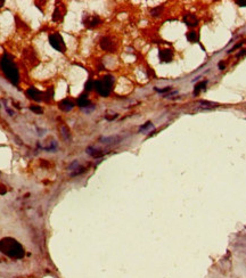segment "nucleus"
<instances>
[{
	"mask_svg": "<svg viewBox=\"0 0 246 278\" xmlns=\"http://www.w3.org/2000/svg\"><path fill=\"white\" fill-rule=\"evenodd\" d=\"M31 109H32L33 112H38V113H41V112H42V109L39 108V107H37V106H34V107L32 106V107H31Z\"/></svg>",
	"mask_w": 246,
	"mask_h": 278,
	"instance_id": "obj_13",
	"label": "nucleus"
},
{
	"mask_svg": "<svg viewBox=\"0 0 246 278\" xmlns=\"http://www.w3.org/2000/svg\"><path fill=\"white\" fill-rule=\"evenodd\" d=\"M187 39L189 40V41H191V42H195V41H197V33L194 32V31H191V32H189L188 34H187Z\"/></svg>",
	"mask_w": 246,
	"mask_h": 278,
	"instance_id": "obj_11",
	"label": "nucleus"
},
{
	"mask_svg": "<svg viewBox=\"0 0 246 278\" xmlns=\"http://www.w3.org/2000/svg\"><path fill=\"white\" fill-rule=\"evenodd\" d=\"M206 83H208V82L204 81V82H201V83L196 84V86H195V90H194V93H195V95H198V93H199V91H201L202 89H204V87L206 86Z\"/></svg>",
	"mask_w": 246,
	"mask_h": 278,
	"instance_id": "obj_8",
	"label": "nucleus"
},
{
	"mask_svg": "<svg viewBox=\"0 0 246 278\" xmlns=\"http://www.w3.org/2000/svg\"><path fill=\"white\" fill-rule=\"evenodd\" d=\"M155 90H156L157 93H168V91L171 90V87H166V88H164V89H157V88H155Z\"/></svg>",
	"mask_w": 246,
	"mask_h": 278,
	"instance_id": "obj_12",
	"label": "nucleus"
},
{
	"mask_svg": "<svg viewBox=\"0 0 246 278\" xmlns=\"http://www.w3.org/2000/svg\"><path fill=\"white\" fill-rule=\"evenodd\" d=\"M184 21H185L189 26H196L197 23H198L197 18L194 16V15H186L185 18H184Z\"/></svg>",
	"mask_w": 246,
	"mask_h": 278,
	"instance_id": "obj_4",
	"label": "nucleus"
},
{
	"mask_svg": "<svg viewBox=\"0 0 246 278\" xmlns=\"http://www.w3.org/2000/svg\"><path fill=\"white\" fill-rule=\"evenodd\" d=\"M87 153L89 155H91L93 157H100V156H103V154H104L100 149H97V148H95V147L87 148Z\"/></svg>",
	"mask_w": 246,
	"mask_h": 278,
	"instance_id": "obj_3",
	"label": "nucleus"
},
{
	"mask_svg": "<svg viewBox=\"0 0 246 278\" xmlns=\"http://www.w3.org/2000/svg\"><path fill=\"white\" fill-rule=\"evenodd\" d=\"M60 132H62V136H63L64 139L67 140V139L70 138V131H68V129H67L66 127H64V126L62 127V128H60Z\"/></svg>",
	"mask_w": 246,
	"mask_h": 278,
	"instance_id": "obj_9",
	"label": "nucleus"
},
{
	"mask_svg": "<svg viewBox=\"0 0 246 278\" xmlns=\"http://www.w3.org/2000/svg\"><path fill=\"white\" fill-rule=\"evenodd\" d=\"M0 252L11 258H22L24 255L22 246L13 238H4L0 240Z\"/></svg>",
	"mask_w": 246,
	"mask_h": 278,
	"instance_id": "obj_1",
	"label": "nucleus"
},
{
	"mask_svg": "<svg viewBox=\"0 0 246 278\" xmlns=\"http://www.w3.org/2000/svg\"><path fill=\"white\" fill-rule=\"evenodd\" d=\"M199 105H202L201 107H203V108H211V107H215L217 106L215 103H211V102H206V100H201Z\"/></svg>",
	"mask_w": 246,
	"mask_h": 278,
	"instance_id": "obj_7",
	"label": "nucleus"
},
{
	"mask_svg": "<svg viewBox=\"0 0 246 278\" xmlns=\"http://www.w3.org/2000/svg\"><path fill=\"white\" fill-rule=\"evenodd\" d=\"M237 5H241V6H246V1H237Z\"/></svg>",
	"mask_w": 246,
	"mask_h": 278,
	"instance_id": "obj_15",
	"label": "nucleus"
},
{
	"mask_svg": "<svg viewBox=\"0 0 246 278\" xmlns=\"http://www.w3.org/2000/svg\"><path fill=\"white\" fill-rule=\"evenodd\" d=\"M6 193V188L4 186H0V194H5Z\"/></svg>",
	"mask_w": 246,
	"mask_h": 278,
	"instance_id": "obj_14",
	"label": "nucleus"
},
{
	"mask_svg": "<svg viewBox=\"0 0 246 278\" xmlns=\"http://www.w3.org/2000/svg\"><path fill=\"white\" fill-rule=\"evenodd\" d=\"M219 69H220V70H223L224 69V64L222 63V62H221V63H219Z\"/></svg>",
	"mask_w": 246,
	"mask_h": 278,
	"instance_id": "obj_16",
	"label": "nucleus"
},
{
	"mask_svg": "<svg viewBox=\"0 0 246 278\" xmlns=\"http://www.w3.org/2000/svg\"><path fill=\"white\" fill-rule=\"evenodd\" d=\"M159 57L164 62H170L172 60V53H171V50H162L159 53Z\"/></svg>",
	"mask_w": 246,
	"mask_h": 278,
	"instance_id": "obj_5",
	"label": "nucleus"
},
{
	"mask_svg": "<svg viewBox=\"0 0 246 278\" xmlns=\"http://www.w3.org/2000/svg\"><path fill=\"white\" fill-rule=\"evenodd\" d=\"M122 140V137L120 136H112V137H103L100 138V142L105 144V145H113V144H117Z\"/></svg>",
	"mask_w": 246,
	"mask_h": 278,
	"instance_id": "obj_2",
	"label": "nucleus"
},
{
	"mask_svg": "<svg viewBox=\"0 0 246 278\" xmlns=\"http://www.w3.org/2000/svg\"><path fill=\"white\" fill-rule=\"evenodd\" d=\"M150 129H154V126L152 124V122H147V123H145L144 126L139 128V131H148Z\"/></svg>",
	"mask_w": 246,
	"mask_h": 278,
	"instance_id": "obj_10",
	"label": "nucleus"
},
{
	"mask_svg": "<svg viewBox=\"0 0 246 278\" xmlns=\"http://www.w3.org/2000/svg\"><path fill=\"white\" fill-rule=\"evenodd\" d=\"M72 108H73V103H71L70 100H64L63 103H60V109L67 112V111H71Z\"/></svg>",
	"mask_w": 246,
	"mask_h": 278,
	"instance_id": "obj_6",
	"label": "nucleus"
}]
</instances>
